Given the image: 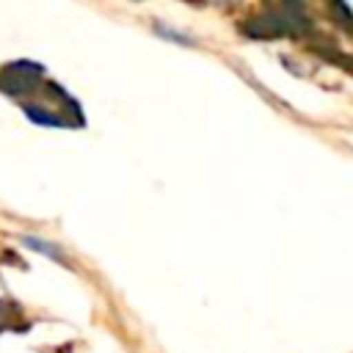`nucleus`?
<instances>
[{"label":"nucleus","instance_id":"1","mask_svg":"<svg viewBox=\"0 0 353 353\" xmlns=\"http://www.w3.org/2000/svg\"><path fill=\"white\" fill-rule=\"evenodd\" d=\"M25 243H28L30 248H39V251H44V254H50V256H58V251H55V248H50V245H44L41 240H33V237H28Z\"/></svg>","mask_w":353,"mask_h":353}]
</instances>
